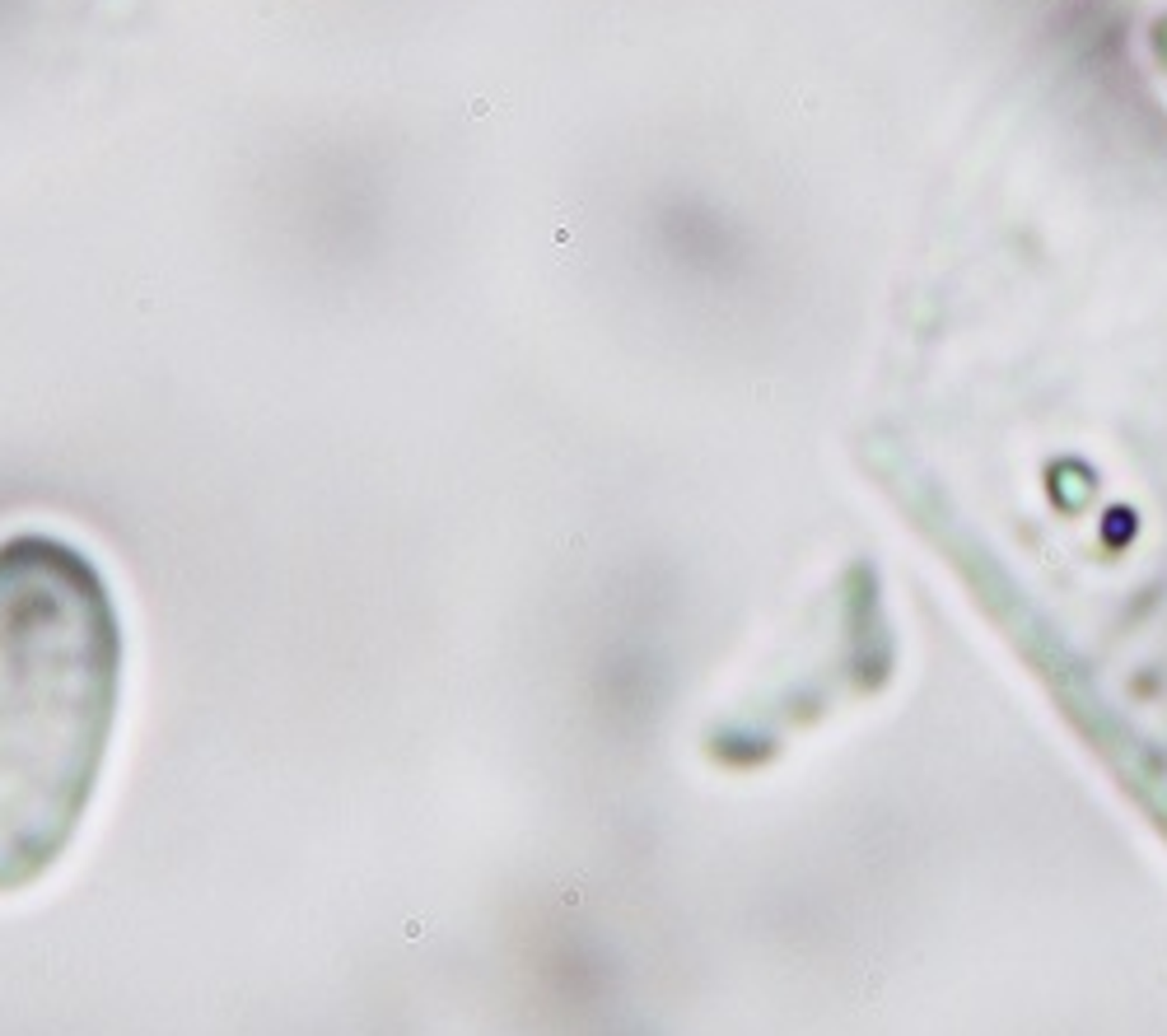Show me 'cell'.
<instances>
[{
    "mask_svg": "<svg viewBox=\"0 0 1167 1036\" xmlns=\"http://www.w3.org/2000/svg\"><path fill=\"white\" fill-rule=\"evenodd\" d=\"M122 611L89 551L0 542V897L62 869L103 784L122 715Z\"/></svg>",
    "mask_w": 1167,
    "mask_h": 1036,
    "instance_id": "1",
    "label": "cell"
}]
</instances>
